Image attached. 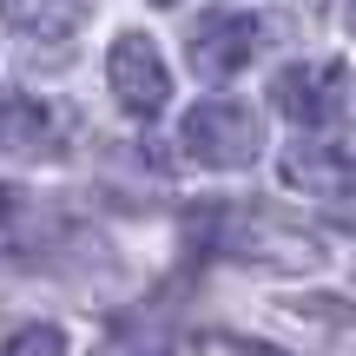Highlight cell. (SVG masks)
<instances>
[{
	"mask_svg": "<svg viewBox=\"0 0 356 356\" xmlns=\"http://www.w3.org/2000/svg\"><path fill=\"white\" fill-rule=\"evenodd\" d=\"M178 145H185L191 165L244 172L257 152H264V113H251L244 99H204V106H191V113H185Z\"/></svg>",
	"mask_w": 356,
	"mask_h": 356,
	"instance_id": "1",
	"label": "cell"
},
{
	"mask_svg": "<svg viewBox=\"0 0 356 356\" xmlns=\"http://www.w3.org/2000/svg\"><path fill=\"white\" fill-rule=\"evenodd\" d=\"M211 238L218 251L244 257V264H264V270H317L323 264V238H310V231L284 225V218H264V211H225L211 218Z\"/></svg>",
	"mask_w": 356,
	"mask_h": 356,
	"instance_id": "2",
	"label": "cell"
},
{
	"mask_svg": "<svg viewBox=\"0 0 356 356\" xmlns=\"http://www.w3.org/2000/svg\"><path fill=\"white\" fill-rule=\"evenodd\" d=\"M251 53H257V13L251 7H204V13H191L185 60H191L198 79L225 86V79H238L244 66H251Z\"/></svg>",
	"mask_w": 356,
	"mask_h": 356,
	"instance_id": "3",
	"label": "cell"
},
{
	"mask_svg": "<svg viewBox=\"0 0 356 356\" xmlns=\"http://www.w3.org/2000/svg\"><path fill=\"white\" fill-rule=\"evenodd\" d=\"M106 86H113V99L132 119H159L172 106V66L159 53V40L152 33H119L113 53H106Z\"/></svg>",
	"mask_w": 356,
	"mask_h": 356,
	"instance_id": "4",
	"label": "cell"
},
{
	"mask_svg": "<svg viewBox=\"0 0 356 356\" xmlns=\"http://www.w3.org/2000/svg\"><path fill=\"white\" fill-rule=\"evenodd\" d=\"M343 99H350V66L343 60H297V66H284L270 79V106L284 119H297L304 132L330 126L343 113Z\"/></svg>",
	"mask_w": 356,
	"mask_h": 356,
	"instance_id": "5",
	"label": "cell"
},
{
	"mask_svg": "<svg viewBox=\"0 0 356 356\" xmlns=\"http://www.w3.org/2000/svg\"><path fill=\"white\" fill-rule=\"evenodd\" d=\"M79 113L66 99H33V92H0V152L13 159H47L73 139Z\"/></svg>",
	"mask_w": 356,
	"mask_h": 356,
	"instance_id": "6",
	"label": "cell"
},
{
	"mask_svg": "<svg viewBox=\"0 0 356 356\" xmlns=\"http://www.w3.org/2000/svg\"><path fill=\"white\" fill-rule=\"evenodd\" d=\"M277 178L291 191H310V198H343V191L356 185V165H350V152L343 145H330V139H291V152H284V165Z\"/></svg>",
	"mask_w": 356,
	"mask_h": 356,
	"instance_id": "7",
	"label": "cell"
},
{
	"mask_svg": "<svg viewBox=\"0 0 356 356\" xmlns=\"http://www.w3.org/2000/svg\"><path fill=\"white\" fill-rule=\"evenodd\" d=\"M7 20L33 40H66V33H79L86 7L79 0H7Z\"/></svg>",
	"mask_w": 356,
	"mask_h": 356,
	"instance_id": "8",
	"label": "cell"
},
{
	"mask_svg": "<svg viewBox=\"0 0 356 356\" xmlns=\"http://www.w3.org/2000/svg\"><path fill=\"white\" fill-rule=\"evenodd\" d=\"M0 356H66V330L60 323H20L0 343Z\"/></svg>",
	"mask_w": 356,
	"mask_h": 356,
	"instance_id": "9",
	"label": "cell"
},
{
	"mask_svg": "<svg viewBox=\"0 0 356 356\" xmlns=\"http://www.w3.org/2000/svg\"><path fill=\"white\" fill-rule=\"evenodd\" d=\"M211 350L218 356H291V350H277V343H257V337H218Z\"/></svg>",
	"mask_w": 356,
	"mask_h": 356,
	"instance_id": "10",
	"label": "cell"
},
{
	"mask_svg": "<svg viewBox=\"0 0 356 356\" xmlns=\"http://www.w3.org/2000/svg\"><path fill=\"white\" fill-rule=\"evenodd\" d=\"M92 356H165L159 343H139V337H113V343H99Z\"/></svg>",
	"mask_w": 356,
	"mask_h": 356,
	"instance_id": "11",
	"label": "cell"
},
{
	"mask_svg": "<svg viewBox=\"0 0 356 356\" xmlns=\"http://www.w3.org/2000/svg\"><path fill=\"white\" fill-rule=\"evenodd\" d=\"M343 26H350V40H356V0H343Z\"/></svg>",
	"mask_w": 356,
	"mask_h": 356,
	"instance_id": "12",
	"label": "cell"
},
{
	"mask_svg": "<svg viewBox=\"0 0 356 356\" xmlns=\"http://www.w3.org/2000/svg\"><path fill=\"white\" fill-rule=\"evenodd\" d=\"M159 7H172V0H159Z\"/></svg>",
	"mask_w": 356,
	"mask_h": 356,
	"instance_id": "13",
	"label": "cell"
}]
</instances>
